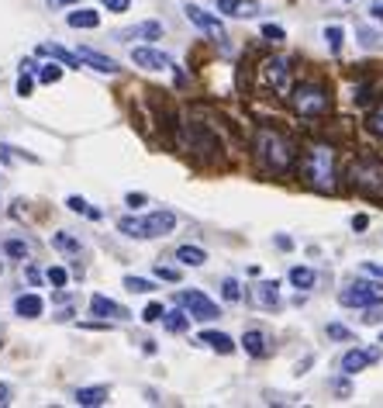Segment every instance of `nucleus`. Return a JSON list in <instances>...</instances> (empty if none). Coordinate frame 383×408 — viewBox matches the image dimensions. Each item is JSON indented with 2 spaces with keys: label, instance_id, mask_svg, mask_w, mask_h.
Here are the masks:
<instances>
[{
  "label": "nucleus",
  "instance_id": "1",
  "mask_svg": "<svg viewBox=\"0 0 383 408\" xmlns=\"http://www.w3.org/2000/svg\"><path fill=\"white\" fill-rule=\"evenodd\" d=\"M255 156L266 173H290L294 166V142L277 128H259L255 136Z\"/></svg>",
  "mask_w": 383,
  "mask_h": 408
},
{
  "label": "nucleus",
  "instance_id": "2",
  "mask_svg": "<svg viewBox=\"0 0 383 408\" xmlns=\"http://www.w3.org/2000/svg\"><path fill=\"white\" fill-rule=\"evenodd\" d=\"M177 228L173 211H149V215H128L118 221V232L128 239H162Z\"/></svg>",
  "mask_w": 383,
  "mask_h": 408
},
{
  "label": "nucleus",
  "instance_id": "3",
  "mask_svg": "<svg viewBox=\"0 0 383 408\" xmlns=\"http://www.w3.org/2000/svg\"><path fill=\"white\" fill-rule=\"evenodd\" d=\"M304 177H307V184H311V191H318V194L332 191L335 187V153H332V145L314 142V145L307 149Z\"/></svg>",
  "mask_w": 383,
  "mask_h": 408
},
{
  "label": "nucleus",
  "instance_id": "4",
  "mask_svg": "<svg viewBox=\"0 0 383 408\" xmlns=\"http://www.w3.org/2000/svg\"><path fill=\"white\" fill-rule=\"evenodd\" d=\"M290 108L297 111V114H304V118H321V114H328L332 108V97H328V90L325 87H318V83H301V87H290Z\"/></svg>",
  "mask_w": 383,
  "mask_h": 408
},
{
  "label": "nucleus",
  "instance_id": "5",
  "mask_svg": "<svg viewBox=\"0 0 383 408\" xmlns=\"http://www.w3.org/2000/svg\"><path fill=\"white\" fill-rule=\"evenodd\" d=\"M338 304H345V308H373V304H380L383 308V291L377 284H349V287L338 291Z\"/></svg>",
  "mask_w": 383,
  "mask_h": 408
},
{
  "label": "nucleus",
  "instance_id": "6",
  "mask_svg": "<svg viewBox=\"0 0 383 408\" xmlns=\"http://www.w3.org/2000/svg\"><path fill=\"white\" fill-rule=\"evenodd\" d=\"M353 184H356L362 194H383V163L380 160H362V163L353 166Z\"/></svg>",
  "mask_w": 383,
  "mask_h": 408
},
{
  "label": "nucleus",
  "instance_id": "7",
  "mask_svg": "<svg viewBox=\"0 0 383 408\" xmlns=\"http://www.w3.org/2000/svg\"><path fill=\"white\" fill-rule=\"evenodd\" d=\"M177 301H179V308H187V315L197 319V322H214L221 315L218 304L207 298V294H201V291H179Z\"/></svg>",
  "mask_w": 383,
  "mask_h": 408
},
{
  "label": "nucleus",
  "instance_id": "8",
  "mask_svg": "<svg viewBox=\"0 0 383 408\" xmlns=\"http://www.w3.org/2000/svg\"><path fill=\"white\" fill-rule=\"evenodd\" d=\"M183 14H187V21H190V25L201 28L204 35H211V38H225V25H221L211 11L197 7V4H187V7H183Z\"/></svg>",
  "mask_w": 383,
  "mask_h": 408
},
{
  "label": "nucleus",
  "instance_id": "9",
  "mask_svg": "<svg viewBox=\"0 0 383 408\" xmlns=\"http://www.w3.org/2000/svg\"><path fill=\"white\" fill-rule=\"evenodd\" d=\"M131 62L142 66V70H149V73L173 70V59H170L166 53H159V49H152V45H138V49H131Z\"/></svg>",
  "mask_w": 383,
  "mask_h": 408
},
{
  "label": "nucleus",
  "instance_id": "10",
  "mask_svg": "<svg viewBox=\"0 0 383 408\" xmlns=\"http://www.w3.org/2000/svg\"><path fill=\"white\" fill-rule=\"evenodd\" d=\"M380 356H383L380 346H370V350H349V353L342 356V374L353 377V374H359V370H366L370 363H377Z\"/></svg>",
  "mask_w": 383,
  "mask_h": 408
},
{
  "label": "nucleus",
  "instance_id": "11",
  "mask_svg": "<svg viewBox=\"0 0 383 408\" xmlns=\"http://www.w3.org/2000/svg\"><path fill=\"white\" fill-rule=\"evenodd\" d=\"M90 315H101V319H111V322H125L128 319V308L111 301L107 294H94L90 298Z\"/></svg>",
  "mask_w": 383,
  "mask_h": 408
},
{
  "label": "nucleus",
  "instance_id": "12",
  "mask_svg": "<svg viewBox=\"0 0 383 408\" xmlns=\"http://www.w3.org/2000/svg\"><path fill=\"white\" fill-rule=\"evenodd\" d=\"M135 38H145V42H155L162 38V25L159 21H142V25H131L118 31V42H135Z\"/></svg>",
  "mask_w": 383,
  "mask_h": 408
},
{
  "label": "nucleus",
  "instance_id": "13",
  "mask_svg": "<svg viewBox=\"0 0 383 408\" xmlns=\"http://www.w3.org/2000/svg\"><path fill=\"white\" fill-rule=\"evenodd\" d=\"M77 55L83 59V66H90V70H97V73H118V70H121V66H118L111 55L97 53V49H87V45H79Z\"/></svg>",
  "mask_w": 383,
  "mask_h": 408
},
{
  "label": "nucleus",
  "instance_id": "14",
  "mask_svg": "<svg viewBox=\"0 0 383 408\" xmlns=\"http://www.w3.org/2000/svg\"><path fill=\"white\" fill-rule=\"evenodd\" d=\"M197 343H204L207 350H214V353H221V356L235 353V339H231L228 332H214V329H207V332L197 336Z\"/></svg>",
  "mask_w": 383,
  "mask_h": 408
},
{
  "label": "nucleus",
  "instance_id": "15",
  "mask_svg": "<svg viewBox=\"0 0 383 408\" xmlns=\"http://www.w3.org/2000/svg\"><path fill=\"white\" fill-rule=\"evenodd\" d=\"M252 301L259 308H277L280 304V284L277 280H259L252 287Z\"/></svg>",
  "mask_w": 383,
  "mask_h": 408
},
{
  "label": "nucleus",
  "instance_id": "16",
  "mask_svg": "<svg viewBox=\"0 0 383 408\" xmlns=\"http://www.w3.org/2000/svg\"><path fill=\"white\" fill-rule=\"evenodd\" d=\"M266 77L273 80V87L280 94H290V62L287 59H270L266 62Z\"/></svg>",
  "mask_w": 383,
  "mask_h": 408
},
{
  "label": "nucleus",
  "instance_id": "17",
  "mask_svg": "<svg viewBox=\"0 0 383 408\" xmlns=\"http://www.w3.org/2000/svg\"><path fill=\"white\" fill-rule=\"evenodd\" d=\"M42 311H45V301L38 294H18V301H14V315H21V319H38Z\"/></svg>",
  "mask_w": 383,
  "mask_h": 408
},
{
  "label": "nucleus",
  "instance_id": "18",
  "mask_svg": "<svg viewBox=\"0 0 383 408\" xmlns=\"http://www.w3.org/2000/svg\"><path fill=\"white\" fill-rule=\"evenodd\" d=\"M38 55H52L55 62H62V66H70V70H79L83 66V59L77 53H70V49H62V45H38Z\"/></svg>",
  "mask_w": 383,
  "mask_h": 408
},
{
  "label": "nucleus",
  "instance_id": "19",
  "mask_svg": "<svg viewBox=\"0 0 383 408\" xmlns=\"http://www.w3.org/2000/svg\"><path fill=\"white\" fill-rule=\"evenodd\" d=\"M242 346H245V353L255 356V360L270 353V346H266V332H262V329H249V332L242 336Z\"/></svg>",
  "mask_w": 383,
  "mask_h": 408
},
{
  "label": "nucleus",
  "instance_id": "20",
  "mask_svg": "<svg viewBox=\"0 0 383 408\" xmlns=\"http://www.w3.org/2000/svg\"><path fill=\"white\" fill-rule=\"evenodd\" d=\"M107 395H111V391H107L104 384H97V387H79L73 398H77V405L90 408V405H104V402H107Z\"/></svg>",
  "mask_w": 383,
  "mask_h": 408
},
{
  "label": "nucleus",
  "instance_id": "21",
  "mask_svg": "<svg viewBox=\"0 0 383 408\" xmlns=\"http://www.w3.org/2000/svg\"><path fill=\"white\" fill-rule=\"evenodd\" d=\"M66 25H70V28H97V25H101V14H97V11L79 7V11H70V14H66Z\"/></svg>",
  "mask_w": 383,
  "mask_h": 408
},
{
  "label": "nucleus",
  "instance_id": "22",
  "mask_svg": "<svg viewBox=\"0 0 383 408\" xmlns=\"http://www.w3.org/2000/svg\"><path fill=\"white\" fill-rule=\"evenodd\" d=\"M177 260L183 263V267H204V263H207V253L201 249V246H179V249H177Z\"/></svg>",
  "mask_w": 383,
  "mask_h": 408
},
{
  "label": "nucleus",
  "instance_id": "23",
  "mask_svg": "<svg viewBox=\"0 0 383 408\" xmlns=\"http://www.w3.org/2000/svg\"><path fill=\"white\" fill-rule=\"evenodd\" d=\"M314 280H318V277H314L311 267H290V284H294L297 291H311Z\"/></svg>",
  "mask_w": 383,
  "mask_h": 408
},
{
  "label": "nucleus",
  "instance_id": "24",
  "mask_svg": "<svg viewBox=\"0 0 383 408\" xmlns=\"http://www.w3.org/2000/svg\"><path fill=\"white\" fill-rule=\"evenodd\" d=\"M162 326H166V332H187V329H190V315H187V308H183V311H166V315H162Z\"/></svg>",
  "mask_w": 383,
  "mask_h": 408
},
{
  "label": "nucleus",
  "instance_id": "25",
  "mask_svg": "<svg viewBox=\"0 0 383 408\" xmlns=\"http://www.w3.org/2000/svg\"><path fill=\"white\" fill-rule=\"evenodd\" d=\"M66 208H70V211H77V215H87V218H94V221H101V211H97V208H90V204H87L79 194L66 197Z\"/></svg>",
  "mask_w": 383,
  "mask_h": 408
},
{
  "label": "nucleus",
  "instance_id": "26",
  "mask_svg": "<svg viewBox=\"0 0 383 408\" xmlns=\"http://www.w3.org/2000/svg\"><path fill=\"white\" fill-rule=\"evenodd\" d=\"M325 42H328V49H332V55H338V53H342V42H345V31H342L338 25L325 28Z\"/></svg>",
  "mask_w": 383,
  "mask_h": 408
},
{
  "label": "nucleus",
  "instance_id": "27",
  "mask_svg": "<svg viewBox=\"0 0 383 408\" xmlns=\"http://www.w3.org/2000/svg\"><path fill=\"white\" fill-rule=\"evenodd\" d=\"M125 287L131 294H149V291H155V284L145 280V277H125Z\"/></svg>",
  "mask_w": 383,
  "mask_h": 408
},
{
  "label": "nucleus",
  "instance_id": "28",
  "mask_svg": "<svg viewBox=\"0 0 383 408\" xmlns=\"http://www.w3.org/2000/svg\"><path fill=\"white\" fill-rule=\"evenodd\" d=\"M52 246H55L59 253H79V243L73 236H66V232H55V236H52Z\"/></svg>",
  "mask_w": 383,
  "mask_h": 408
},
{
  "label": "nucleus",
  "instance_id": "29",
  "mask_svg": "<svg viewBox=\"0 0 383 408\" xmlns=\"http://www.w3.org/2000/svg\"><path fill=\"white\" fill-rule=\"evenodd\" d=\"M62 80V62H49L38 70V83H59Z\"/></svg>",
  "mask_w": 383,
  "mask_h": 408
},
{
  "label": "nucleus",
  "instance_id": "30",
  "mask_svg": "<svg viewBox=\"0 0 383 408\" xmlns=\"http://www.w3.org/2000/svg\"><path fill=\"white\" fill-rule=\"evenodd\" d=\"M4 253L14 256V260H28V243H21V239H7V243H4Z\"/></svg>",
  "mask_w": 383,
  "mask_h": 408
},
{
  "label": "nucleus",
  "instance_id": "31",
  "mask_svg": "<svg viewBox=\"0 0 383 408\" xmlns=\"http://www.w3.org/2000/svg\"><path fill=\"white\" fill-rule=\"evenodd\" d=\"M221 294H225V301H242V287H238V280H235V277H225Z\"/></svg>",
  "mask_w": 383,
  "mask_h": 408
},
{
  "label": "nucleus",
  "instance_id": "32",
  "mask_svg": "<svg viewBox=\"0 0 383 408\" xmlns=\"http://www.w3.org/2000/svg\"><path fill=\"white\" fill-rule=\"evenodd\" d=\"M366 125H370V132H373V136L383 138V104H380V108H373V114L366 118Z\"/></svg>",
  "mask_w": 383,
  "mask_h": 408
},
{
  "label": "nucleus",
  "instance_id": "33",
  "mask_svg": "<svg viewBox=\"0 0 383 408\" xmlns=\"http://www.w3.org/2000/svg\"><path fill=\"white\" fill-rule=\"evenodd\" d=\"M262 38L277 45V42H283V38H287V31H283L280 25H262Z\"/></svg>",
  "mask_w": 383,
  "mask_h": 408
},
{
  "label": "nucleus",
  "instance_id": "34",
  "mask_svg": "<svg viewBox=\"0 0 383 408\" xmlns=\"http://www.w3.org/2000/svg\"><path fill=\"white\" fill-rule=\"evenodd\" d=\"M45 277H49L52 287H66V280H70V273L62 270V267H52V270L45 273Z\"/></svg>",
  "mask_w": 383,
  "mask_h": 408
},
{
  "label": "nucleus",
  "instance_id": "35",
  "mask_svg": "<svg viewBox=\"0 0 383 408\" xmlns=\"http://www.w3.org/2000/svg\"><path fill=\"white\" fill-rule=\"evenodd\" d=\"M162 315H166V311H162V304H145V311H142V319H145V322H162Z\"/></svg>",
  "mask_w": 383,
  "mask_h": 408
},
{
  "label": "nucleus",
  "instance_id": "36",
  "mask_svg": "<svg viewBox=\"0 0 383 408\" xmlns=\"http://www.w3.org/2000/svg\"><path fill=\"white\" fill-rule=\"evenodd\" d=\"M101 7H107L111 14H125L128 7H131V0H101Z\"/></svg>",
  "mask_w": 383,
  "mask_h": 408
},
{
  "label": "nucleus",
  "instance_id": "37",
  "mask_svg": "<svg viewBox=\"0 0 383 408\" xmlns=\"http://www.w3.org/2000/svg\"><path fill=\"white\" fill-rule=\"evenodd\" d=\"M155 277H159V280H170V284H177V280H179V270H173V267H162V263H159V267H155Z\"/></svg>",
  "mask_w": 383,
  "mask_h": 408
},
{
  "label": "nucleus",
  "instance_id": "38",
  "mask_svg": "<svg viewBox=\"0 0 383 408\" xmlns=\"http://www.w3.org/2000/svg\"><path fill=\"white\" fill-rule=\"evenodd\" d=\"M325 332H328V339H353V332H349L345 326H338V322H332Z\"/></svg>",
  "mask_w": 383,
  "mask_h": 408
},
{
  "label": "nucleus",
  "instance_id": "39",
  "mask_svg": "<svg viewBox=\"0 0 383 408\" xmlns=\"http://www.w3.org/2000/svg\"><path fill=\"white\" fill-rule=\"evenodd\" d=\"M145 201H149L145 194H128V197H125V204H128V208H142Z\"/></svg>",
  "mask_w": 383,
  "mask_h": 408
},
{
  "label": "nucleus",
  "instance_id": "40",
  "mask_svg": "<svg viewBox=\"0 0 383 408\" xmlns=\"http://www.w3.org/2000/svg\"><path fill=\"white\" fill-rule=\"evenodd\" d=\"M370 18L383 25V0H373V4H370Z\"/></svg>",
  "mask_w": 383,
  "mask_h": 408
},
{
  "label": "nucleus",
  "instance_id": "41",
  "mask_svg": "<svg viewBox=\"0 0 383 408\" xmlns=\"http://www.w3.org/2000/svg\"><path fill=\"white\" fill-rule=\"evenodd\" d=\"M31 87H35V83H31V77H21V80H18V94H21V97H28V94H31Z\"/></svg>",
  "mask_w": 383,
  "mask_h": 408
},
{
  "label": "nucleus",
  "instance_id": "42",
  "mask_svg": "<svg viewBox=\"0 0 383 408\" xmlns=\"http://www.w3.org/2000/svg\"><path fill=\"white\" fill-rule=\"evenodd\" d=\"M218 7H221L225 14H238V0H218Z\"/></svg>",
  "mask_w": 383,
  "mask_h": 408
},
{
  "label": "nucleus",
  "instance_id": "43",
  "mask_svg": "<svg viewBox=\"0 0 383 408\" xmlns=\"http://www.w3.org/2000/svg\"><path fill=\"white\" fill-rule=\"evenodd\" d=\"M362 270L370 277H383V263H362Z\"/></svg>",
  "mask_w": 383,
  "mask_h": 408
},
{
  "label": "nucleus",
  "instance_id": "44",
  "mask_svg": "<svg viewBox=\"0 0 383 408\" xmlns=\"http://www.w3.org/2000/svg\"><path fill=\"white\" fill-rule=\"evenodd\" d=\"M25 277H28V284H42V273L35 270V267H28V270H25Z\"/></svg>",
  "mask_w": 383,
  "mask_h": 408
},
{
  "label": "nucleus",
  "instance_id": "45",
  "mask_svg": "<svg viewBox=\"0 0 383 408\" xmlns=\"http://www.w3.org/2000/svg\"><path fill=\"white\" fill-rule=\"evenodd\" d=\"M366 225H370V218H366V215H356V218H353V228H356V232H362Z\"/></svg>",
  "mask_w": 383,
  "mask_h": 408
},
{
  "label": "nucleus",
  "instance_id": "46",
  "mask_svg": "<svg viewBox=\"0 0 383 408\" xmlns=\"http://www.w3.org/2000/svg\"><path fill=\"white\" fill-rule=\"evenodd\" d=\"M11 402V387L7 384H0V405H7Z\"/></svg>",
  "mask_w": 383,
  "mask_h": 408
},
{
  "label": "nucleus",
  "instance_id": "47",
  "mask_svg": "<svg viewBox=\"0 0 383 408\" xmlns=\"http://www.w3.org/2000/svg\"><path fill=\"white\" fill-rule=\"evenodd\" d=\"M277 246H280V249H290V246H294V239H290V236H277Z\"/></svg>",
  "mask_w": 383,
  "mask_h": 408
},
{
  "label": "nucleus",
  "instance_id": "48",
  "mask_svg": "<svg viewBox=\"0 0 383 408\" xmlns=\"http://www.w3.org/2000/svg\"><path fill=\"white\" fill-rule=\"evenodd\" d=\"M0 160H4V163H11V149H7V145H0Z\"/></svg>",
  "mask_w": 383,
  "mask_h": 408
},
{
  "label": "nucleus",
  "instance_id": "49",
  "mask_svg": "<svg viewBox=\"0 0 383 408\" xmlns=\"http://www.w3.org/2000/svg\"><path fill=\"white\" fill-rule=\"evenodd\" d=\"M49 4H55V7H59V4H73V0H49Z\"/></svg>",
  "mask_w": 383,
  "mask_h": 408
},
{
  "label": "nucleus",
  "instance_id": "50",
  "mask_svg": "<svg viewBox=\"0 0 383 408\" xmlns=\"http://www.w3.org/2000/svg\"><path fill=\"white\" fill-rule=\"evenodd\" d=\"M380 343H383V332H380Z\"/></svg>",
  "mask_w": 383,
  "mask_h": 408
}]
</instances>
